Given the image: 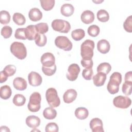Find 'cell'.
<instances>
[{"instance_id": "1", "label": "cell", "mask_w": 132, "mask_h": 132, "mask_svg": "<svg viewBox=\"0 0 132 132\" xmlns=\"http://www.w3.org/2000/svg\"><path fill=\"white\" fill-rule=\"evenodd\" d=\"M122 82V75L118 72H113L110 76L107 86L108 91L111 94L117 93L119 91V86Z\"/></svg>"}, {"instance_id": "2", "label": "cell", "mask_w": 132, "mask_h": 132, "mask_svg": "<svg viewBox=\"0 0 132 132\" xmlns=\"http://www.w3.org/2000/svg\"><path fill=\"white\" fill-rule=\"evenodd\" d=\"M95 44L93 40H85L80 46V55L82 59H92L93 56V50Z\"/></svg>"}, {"instance_id": "3", "label": "cell", "mask_w": 132, "mask_h": 132, "mask_svg": "<svg viewBox=\"0 0 132 132\" xmlns=\"http://www.w3.org/2000/svg\"><path fill=\"white\" fill-rule=\"evenodd\" d=\"M10 50L11 53L18 59H24L27 56V50L25 45L19 42H14L11 43Z\"/></svg>"}, {"instance_id": "4", "label": "cell", "mask_w": 132, "mask_h": 132, "mask_svg": "<svg viewBox=\"0 0 132 132\" xmlns=\"http://www.w3.org/2000/svg\"><path fill=\"white\" fill-rule=\"evenodd\" d=\"M41 96L38 92H33L29 97V101L27 105L28 109L32 112L38 111L41 108Z\"/></svg>"}, {"instance_id": "5", "label": "cell", "mask_w": 132, "mask_h": 132, "mask_svg": "<svg viewBox=\"0 0 132 132\" xmlns=\"http://www.w3.org/2000/svg\"><path fill=\"white\" fill-rule=\"evenodd\" d=\"M45 97L48 104L52 107H57L60 104L57 90L54 88H50L46 91Z\"/></svg>"}, {"instance_id": "6", "label": "cell", "mask_w": 132, "mask_h": 132, "mask_svg": "<svg viewBox=\"0 0 132 132\" xmlns=\"http://www.w3.org/2000/svg\"><path fill=\"white\" fill-rule=\"evenodd\" d=\"M51 26L53 30L61 33H68L71 29V25L67 21L55 19L52 21Z\"/></svg>"}, {"instance_id": "7", "label": "cell", "mask_w": 132, "mask_h": 132, "mask_svg": "<svg viewBox=\"0 0 132 132\" xmlns=\"http://www.w3.org/2000/svg\"><path fill=\"white\" fill-rule=\"evenodd\" d=\"M55 45L64 51H70L72 50L73 44L69 39L63 36H59L55 40Z\"/></svg>"}, {"instance_id": "8", "label": "cell", "mask_w": 132, "mask_h": 132, "mask_svg": "<svg viewBox=\"0 0 132 132\" xmlns=\"http://www.w3.org/2000/svg\"><path fill=\"white\" fill-rule=\"evenodd\" d=\"M131 103V99L127 96L119 95L113 100V105L118 108L126 109L130 106Z\"/></svg>"}, {"instance_id": "9", "label": "cell", "mask_w": 132, "mask_h": 132, "mask_svg": "<svg viewBox=\"0 0 132 132\" xmlns=\"http://www.w3.org/2000/svg\"><path fill=\"white\" fill-rule=\"evenodd\" d=\"M80 71V68L76 63H72L70 64L68 69L66 76L67 79L70 81L75 80L78 76Z\"/></svg>"}, {"instance_id": "10", "label": "cell", "mask_w": 132, "mask_h": 132, "mask_svg": "<svg viewBox=\"0 0 132 132\" xmlns=\"http://www.w3.org/2000/svg\"><path fill=\"white\" fill-rule=\"evenodd\" d=\"M40 61L43 66L50 68L55 64V58L52 53L47 52L41 56Z\"/></svg>"}, {"instance_id": "11", "label": "cell", "mask_w": 132, "mask_h": 132, "mask_svg": "<svg viewBox=\"0 0 132 132\" xmlns=\"http://www.w3.org/2000/svg\"><path fill=\"white\" fill-rule=\"evenodd\" d=\"M28 80L30 85L33 87L40 86L42 82L41 76L37 72L31 71L28 75Z\"/></svg>"}, {"instance_id": "12", "label": "cell", "mask_w": 132, "mask_h": 132, "mask_svg": "<svg viewBox=\"0 0 132 132\" xmlns=\"http://www.w3.org/2000/svg\"><path fill=\"white\" fill-rule=\"evenodd\" d=\"M90 127L92 132H104L103 122L98 118H93L90 121Z\"/></svg>"}, {"instance_id": "13", "label": "cell", "mask_w": 132, "mask_h": 132, "mask_svg": "<svg viewBox=\"0 0 132 132\" xmlns=\"http://www.w3.org/2000/svg\"><path fill=\"white\" fill-rule=\"evenodd\" d=\"M77 91L74 89H68L63 95V100L64 103L70 104L72 103L77 97Z\"/></svg>"}, {"instance_id": "14", "label": "cell", "mask_w": 132, "mask_h": 132, "mask_svg": "<svg viewBox=\"0 0 132 132\" xmlns=\"http://www.w3.org/2000/svg\"><path fill=\"white\" fill-rule=\"evenodd\" d=\"M107 78V74L103 72H97L93 76L92 79L94 85L96 87L103 86Z\"/></svg>"}, {"instance_id": "15", "label": "cell", "mask_w": 132, "mask_h": 132, "mask_svg": "<svg viewBox=\"0 0 132 132\" xmlns=\"http://www.w3.org/2000/svg\"><path fill=\"white\" fill-rule=\"evenodd\" d=\"M13 85L14 88L17 90L23 91L27 88V84L25 79L22 77H15L13 80Z\"/></svg>"}, {"instance_id": "16", "label": "cell", "mask_w": 132, "mask_h": 132, "mask_svg": "<svg viewBox=\"0 0 132 132\" xmlns=\"http://www.w3.org/2000/svg\"><path fill=\"white\" fill-rule=\"evenodd\" d=\"M110 48V43L106 39H101L97 43V49L102 54H107L109 52Z\"/></svg>"}, {"instance_id": "17", "label": "cell", "mask_w": 132, "mask_h": 132, "mask_svg": "<svg viewBox=\"0 0 132 132\" xmlns=\"http://www.w3.org/2000/svg\"><path fill=\"white\" fill-rule=\"evenodd\" d=\"M80 19L84 23L89 24L92 23L94 20V14L92 11L86 10L81 13Z\"/></svg>"}, {"instance_id": "18", "label": "cell", "mask_w": 132, "mask_h": 132, "mask_svg": "<svg viewBox=\"0 0 132 132\" xmlns=\"http://www.w3.org/2000/svg\"><path fill=\"white\" fill-rule=\"evenodd\" d=\"M40 119L38 117L31 115L26 118V125L31 128H35L38 127L40 124Z\"/></svg>"}, {"instance_id": "19", "label": "cell", "mask_w": 132, "mask_h": 132, "mask_svg": "<svg viewBox=\"0 0 132 132\" xmlns=\"http://www.w3.org/2000/svg\"><path fill=\"white\" fill-rule=\"evenodd\" d=\"M29 19L33 22L40 21L42 18V13L39 9L37 8H31L28 12Z\"/></svg>"}, {"instance_id": "20", "label": "cell", "mask_w": 132, "mask_h": 132, "mask_svg": "<svg viewBox=\"0 0 132 132\" xmlns=\"http://www.w3.org/2000/svg\"><path fill=\"white\" fill-rule=\"evenodd\" d=\"M25 33L27 39L28 40H33L36 39L38 34L36 30L35 25H30L25 28Z\"/></svg>"}, {"instance_id": "21", "label": "cell", "mask_w": 132, "mask_h": 132, "mask_svg": "<svg viewBox=\"0 0 132 132\" xmlns=\"http://www.w3.org/2000/svg\"><path fill=\"white\" fill-rule=\"evenodd\" d=\"M74 11L73 6L69 3L63 4L60 8L61 13L64 16L69 17L71 16Z\"/></svg>"}, {"instance_id": "22", "label": "cell", "mask_w": 132, "mask_h": 132, "mask_svg": "<svg viewBox=\"0 0 132 132\" xmlns=\"http://www.w3.org/2000/svg\"><path fill=\"white\" fill-rule=\"evenodd\" d=\"M75 116L79 120H85L89 116L88 110L85 107H78L75 109Z\"/></svg>"}, {"instance_id": "23", "label": "cell", "mask_w": 132, "mask_h": 132, "mask_svg": "<svg viewBox=\"0 0 132 132\" xmlns=\"http://www.w3.org/2000/svg\"><path fill=\"white\" fill-rule=\"evenodd\" d=\"M12 94V90L8 85H4L0 88V96L3 100H8Z\"/></svg>"}, {"instance_id": "24", "label": "cell", "mask_w": 132, "mask_h": 132, "mask_svg": "<svg viewBox=\"0 0 132 132\" xmlns=\"http://www.w3.org/2000/svg\"><path fill=\"white\" fill-rule=\"evenodd\" d=\"M43 116L47 120H53L57 116V111L52 107H47L43 111Z\"/></svg>"}, {"instance_id": "25", "label": "cell", "mask_w": 132, "mask_h": 132, "mask_svg": "<svg viewBox=\"0 0 132 132\" xmlns=\"http://www.w3.org/2000/svg\"><path fill=\"white\" fill-rule=\"evenodd\" d=\"M85 36V30L79 28L73 30L71 32V37L75 41H80Z\"/></svg>"}, {"instance_id": "26", "label": "cell", "mask_w": 132, "mask_h": 132, "mask_svg": "<svg viewBox=\"0 0 132 132\" xmlns=\"http://www.w3.org/2000/svg\"><path fill=\"white\" fill-rule=\"evenodd\" d=\"M12 102L13 104L16 106H22L25 104L26 102V98L22 94H16L14 96Z\"/></svg>"}, {"instance_id": "27", "label": "cell", "mask_w": 132, "mask_h": 132, "mask_svg": "<svg viewBox=\"0 0 132 132\" xmlns=\"http://www.w3.org/2000/svg\"><path fill=\"white\" fill-rule=\"evenodd\" d=\"M40 3L43 10L49 11L53 8L55 1V0H40Z\"/></svg>"}, {"instance_id": "28", "label": "cell", "mask_w": 132, "mask_h": 132, "mask_svg": "<svg viewBox=\"0 0 132 132\" xmlns=\"http://www.w3.org/2000/svg\"><path fill=\"white\" fill-rule=\"evenodd\" d=\"M97 18L101 22H106L109 19V14L105 9H100L97 12Z\"/></svg>"}, {"instance_id": "29", "label": "cell", "mask_w": 132, "mask_h": 132, "mask_svg": "<svg viewBox=\"0 0 132 132\" xmlns=\"http://www.w3.org/2000/svg\"><path fill=\"white\" fill-rule=\"evenodd\" d=\"M13 22L18 25H23L26 22L25 16L20 13H14L12 16Z\"/></svg>"}, {"instance_id": "30", "label": "cell", "mask_w": 132, "mask_h": 132, "mask_svg": "<svg viewBox=\"0 0 132 132\" xmlns=\"http://www.w3.org/2000/svg\"><path fill=\"white\" fill-rule=\"evenodd\" d=\"M111 70V66L108 62L101 63L97 67V72H103L106 74H108Z\"/></svg>"}, {"instance_id": "31", "label": "cell", "mask_w": 132, "mask_h": 132, "mask_svg": "<svg viewBox=\"0 0 132 132\" xmlns=\"http://www.w3.org/2000/svg\"><path fill=\"white\" fill-rule=\"evenodd\" d=\"M10 15L6 10H2L0 12V22L2 24H8L10 21Z\"/></svg>"}, {"instance_id": "32", "label": "cell", "mask_w": 132, "mask_h": 132, "mask_svg": "<svg viewBox=\"0 0 132 132\" xmlns=\"http://www.w3.org/2000/svg\"><path fill=\"white\" fill-rule=\"evenodd\" d=\"M35 42L37 46L39 47H43L46 44V36L44 34H38L35 39Z\"/></svg>"}, {"instance_id": "33", "label": "cell", "mask_w": 132, "mask_h": 132, "mask_svg": "<svg viewBox=\"0 0 132 132\" xmlns=\"http://www.w3.org/2000/svg\"><path fill=\"white\" fill-rule=\"evenodd\" d=\"M37 31L39 34H44L48 30V26L46 23L41 22L35 25Z\"/></svg>"}, {"instance_id": "34", "label": "cell", "mask_w": 132, "mask_h": 132, "mask_svg": "<svg viewBox=\"0 0 132 132\" xmlns=\"http://www.w3.org/2000/svg\"><path fill=\"white\" fill-rule=\"evenodd\" d=\"M100 32V27L96 25H92L88 28L87 32L88 35L92 37L97 36Z\"/></svg>"}, {"instance_id": "35", "label": "cell", "mask_w": 132, "mask_h": 132, "mask_svg": "<svg viewBox=\"0 0 132 132\" xmlns=\"http://www.w3.org/2000/svg\"><path fill=\"white\" fill-rule=\"evenodd\" d=\"M132 81H125L122 87V92L126 95H130L131 93Z\"/></svg>"}, {"instance_id": "36", "label": "cell", "mask_w": 132, "mask_h": 132, "mask_svg": "<svg viewBox=\"0 0 132 132\" xmlns=\"http://www.w3.org/2000/svg\"><path fill=\"white\" fill-rule=\"evenodd\" d=\"M14 37L17 39H27L25 33V28H18L16 29L14 33Z\"/></svg>"}, {"instance_id": "37", "label": "cell", "mask_w": 132, "mask_h": 132, "mask_svg": "<svg viewBox=\"0 0 132 132\" xmlns=\"http://www.w3.org/2000/svg\"><path fill=\"white\" fill-rule=\"evenodd\" d=\"M12 33V29L9 26H4L1 29V35L5 38L8 39L10 38Z\"/></svg>"}, {"instance_id": "38", "label": "cell", "mask_w": 132, "mask_h": 132, "mask_svg": "<svg viewBox=\"0 0 132 132\" xmlns=\"http://www.w3.org/2000/svg\"><path fill=\"white\" fill-rule=\"evenodd\" d=\"M16 70V69L15 65L12 64H8L4 68L3 71L8 76V77H9L13 76L15 74Z\"/></svg>"}, {"instance_id": "39", "label": "cell", "mask_w": 132, "mask_h": 132, "mask_svg": "<svg viewBox=\"0 0 132 132\" xmlns=\"http://www.w3.org/2000/svg\"><path fill=\"white\" fill-rule=\"evenodd\" d=\"M56 69H57V67L56 64H55L52 67H50V68L45 67L44 66L42 67V71L43 73L45 75L48 76L53 75L55 73L56 71Z\"/></svg>"}, {"instance_id": "40", "label": "cell", "mask_w": 132, "mask_h": 132, "mask_svg": "<svg viewBox=\"0 0 132 132\" xmlns=\"http://www.w3.org/2000/svg\"><path fill=\"white\" fill-rule=\"evenodd\" d=\"M123 27L127 32H132V15H129L126 18L123 23Z\"/></svg>"}, {"instance_id": "41", "label": "cell", "mask_w": 132, "mask_h": 132, "mask_svg": "<svg viewBox=\"0 0 132 132\" xmlns=\"http://www.w3.org/2000/svg\"><path fill=\"white\" fill-rule=\"evenodd\" d=\"M46 132H57L59 131V127L55 122L48 123L45 126Z\"/></svg>"}, {"instance_id": "42", "label": "cell", "mask_w": 132, "mask_h": 132, "mask_svg": "<svg viewBox=\"0 0 132 132\" xmlns=\"http://www.w3.org/2000/svg\"><path fill=\"white\" fill-rule=\"evenodd\" d=\"M93 71L92 68L91 69H84L82 70V76L83 78L87 80H91L92 78Z\"/></svg>"}, {"instance_id": "43", "label": "cell", "mask_w": 132, "mask_h": 132, "mask_svg": "<svg viewBox=\"0 0 132 132\" xmlns=\"http://www.w3.org/2000/svg\"><path fill=\"white\" fill-rule=\"evenodd\" d=\"M81 65L86 69H91L92 68L93 62L92 59H81Z\"/></svg>"}, {"instance_id": "44", "label": "cell", "mask_w": 132, "mask_h": 132, "mask_svg": "<svg viewBox=\"0 0 132 132\" xmlns=\"http://www.w3.org/2000/svg\"><path fill=\"white\" fill-rule=\"evenodd\" d=\"M8 76L3 71H1L0 72V82L1 84L5 82L7 80Z\"/></svg>"}, {"instance_id": "45", "label": "cell", "mask_w": 132, "mask_h": 132, "mask_svg": "<svg viewBox=\"0 0 132 132\" xmlns=\"http://www.w3.org/2000/svg\"><path fill=\"white\" fill-rule=\"evenodd\" d=\"M125 81H132V72L131 71H129L126 73L124 77Z\"/></svg>"}, {"instance_id": "46", "label": "cell", "mask_w": 132, "mask_h": 132, "mask_svg": "<svg viewBox=\"0 0 132 132\" xmlns=\"http://www.w3.org/2000/svg\"><path fill=\"white\" fill-rule=\"evenodd\" d=\"M10 129L6 126H2L0 127V131H10Z\"/></svg>"}]
</instances>
